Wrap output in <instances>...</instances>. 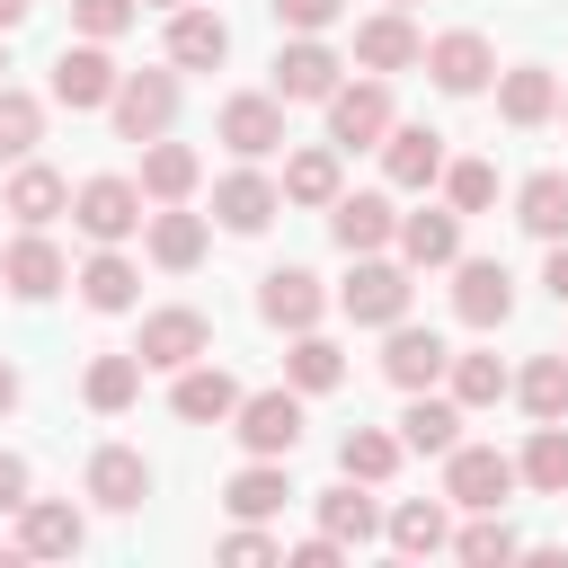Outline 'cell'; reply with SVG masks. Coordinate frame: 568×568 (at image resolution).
Masks as SVG:
<instances>
[{
	"label": "cell",
	"instance_id": "cell-24",
	"mask_svg": "<svg viewBox=\"0 0 568 568\" xmlns=\"http://www.w3.org/2000/svg\"><path fill=\"white\" fill-rule=\"evenodd\" d=\"M390 240H399V266H408V275H426V266H453V257H462V213H453V204L399 213V231H390Z\"/></svg>",
	"mask_w": 568,
	"mask_h": 568
},
{
	"label": "cell",
	"instance_id": "cell-4",
	"mask_svg": "<svg viewBox=\"0 0 568 568\" xmlns=\"http://www.w3.org/2000/svg\"><path fill=\"white\" fill-rule=\"evenodd\" d=\"M524 479H515V453H497V444H453L444 453V506H462V515H479V506H506Z\"/></svg>",
	"mask_w": 568,
	"mask_h": 568
},
{
	"label": "cell",
	"instance_id": "cell-10",
	"mask_svg": "<svg viewBox=\"0 0 568 568\" xmlns=\"http://www.w3.org/2000/svg\"><path fill=\"white\" fill-rule=\"evenodd\" d=\"M115 80H124V71H115V53H106V44H89V36L53 53V106H71V115L106 106V98H115Z\"/></svg>",
	"mask_w": 568,
	"mask_h": 568
},
{
	"label": "cell",
	"instance_id": "cell-7",
	"mask_svg": "<svg viewBox=\"0 0 568 568\" xmlns=\"http://www.w3.org/2000/svg\"><path fill=\"white\" fill-rule=\"evenodd\" d=\"M417 62H426V80H435L444 98H479V89L497 80V44H488L479 27H453V36H435Z\"/></svg>",
	"mask_w": 568,
	"mask_h": 568
},
{
	"label": "cell",
	"instance_id": "cell-9",
	"mask_svg": "<svg viewBox=\"0 0 568 568\" xmlns=\"http://www.w3.org/2000/svg\"><path fill=\"white\" fill-rule=\"evenodd\" d=\"M204 346H213V320H204V311H186V302H169V311H142V337H133L142 373H178V364H195Z\"/></svg>",
	"mask_w": 568,
	"mask_h": 568
},
{
	"label": "cell",
	"instance_id": "cell-18",
	"mask_svg": "<svg viewBox=\"0 0 568 568\" xmlns=\"http://www.w3.org/2000/svg\"><path fill=\"white\" fill-rule=\"evenodd\" d=\"M222 62H231V27H222V9L178 0V9H169V71H222Z\"/></svg>",
	"mask_w": 568,
	"mask_h": 568
},
{
	"label": "cell",
	"instance_id": "cell-26",
	"mask_svg": "<svg viewBox=\"0 0 568 568\" xmlns=\"http://www.w3.org/2000/svg\"><path fill=\"white\" fill-rule=\"evenodd\" d=\"M204 213H186V204H160V213H142V248H151V266H169V275H186L195 257H204Z\"/></svg>",
	"mask_w": 568,
	"mask_h": 568
},
{
	"label": "cell",
	"instance_id": "cell-38",
	"mask_svg": "<svg viewBox=\"0 0 568 568\" xmlns=\"http://www.w3.org/2000/svg\"><path fill=\"white\" fill-rule=\"evenodd\" d=\"M80 399H89L98 417H124V408L142 399V355H98V364L80 373Z\"/></svg>",
	"mask_w": 568,
	"mask_h": 568
},
{
	"label": "cell",
	"instance_id": "cell-36",
	"mask_svg": "<svg viewBox=\"0 0 568 568\" xmlns=\"http://www.w3.org/2000/svg\"><path fill=\"white\" fill-rule=\"evenodd\" d=\"M71 284H80V302H89V311H133V293H142V266H133L124 248H98V257H89Z\"/></svg>",
	"mask_w": 568,
	"mask_h": 568
},
{
	"label": "cell",
	"instance_id": "cell-13",
	"mask_svg": "<svg viewBox=\"0 0 568 568\" xmlns=\"http://www.w3.org/2000/svg\"><path fill=\"white\" fill-rule=\"evenodd\" d=\"M337 71H346V62H337L320 36H284V44H275V98H284V106H320V98L337 89Z\"/></svg>",
	"mask_w": 568,
	"mask_h": 568
},
{
	"label": "cell",
	"instance_id": "cell-30",
	"mask_svg": "<svg viewBox=\"0 0 568 568\" xmlns=\"http://www.w3.org/2000/svg\"><path fill=\"white\" fill-rule=\"evenodd\" d=\"M462 444V399H435V390H408V408H399V453H453Z\"/></svg>",
	"mask_w": 568,
	"mask_h": 568
},
{
	"label": "cell",
	"instance_id": "cell-57",
	"mask_svg": "<svg viewBox=\"0 0 568 568\" xmlns=\"http://www.w3.org/2000/svg\"><path fill=\"white\" fill-rule=\"evenodd\" d=\"M559 355H568V346H559Z\"/></svg>",
	"mask_w": 568,
	"mask_h": 568
},
{
	"label": "cell",
	"instance_id": "cell-39",
	"mask_svg": "<svg viewBox=\"0 0 568 568\" xmlns=\"http://www.w3.org/2000/svg\"><path fill=\"white\" fill-rule=\"evenodd\" d=\"M444 550H453V559H470V568H506V559H524V541H515V524H506L497 506H479Z\"/></svg>",
	"mask_w": 568,
	"mask_h": 568
},
{
	"label": "cell",
	"instance_id": "cell-2",
	"mask_svg": "<svg viewBox=\"0 0 568 568\" xmlns=\"http://www.w3.org/2000/svg\"><path fill=\"white\" fill-rule=\"evenodd\" d=\"M337 311L355 320V328H390V320H408V266L399 257H355L346 266V284H337Z\"/></svg>",
	"mask_w": 568,
	"mask_h": 568
},
{
	"label": "cell",
	"instance_id": "cell-35",
	"mask_svg": "<svg viewBox=\"0 0 568 568\" xmlns=\"http://www.w3.org/2000/svg\"><path fill=\"white\" fill-rule=\"evenodd\" d=\"M515 222H524L532 240H568V169H532V178L515 186Z\"/></svg>",
	"mask_w": 568,
	"mask_h": 568
},
{
	"label": "cell",
	"instance_id": "cell-25",
	"mask_svg": "<svg viewBox=\"0 0 568 568\" xmlns=\"http://www.w3.org/2000/svg\"><path fill=\"white\" fill-rule=\"evenodd\" d=\"M417 53H426V36L408 27V9H382V18L355 27V71H382V80H390V71H408Z\"/></svg>",
	"mask_w": 568,
	"mask_h": 568
},
{
	"label": "cell",
	"instance_id": "cell-47",
	"mask_svg": "<svg viewBox=\"0 0 568 568\" xmlns=\"http://www.w3.org/2000/svg\"><path fill=\"white\" fill-rule=\"evenodd\" d=\"M222 559H231V568H266V559H284V541L257 532V524H240V532H222Z\"/></svg>",
	"mask_w": 568,
	"mask_h": 568
},
{
	"label": "cell",
	"instance_id": "cell-34",
	"mask_svg": "<svg viewBox=\"0 0 568 568\" xmlns=\"http://www.w3.org/2000/svg\"><path fill=\"white\" fill-rule=\"evenodd\" d=\"M515 479L541 488V497H568V417H541L532 444L515 453Z\"/></svg>",
	"mask_w": 568,
	"mask_h": 568
},
{
	"label": "cell",
	"instance_id": "cell-37",
	"mask_svg": "<svg viewBox=\"0 0 568 568\" xmlns=\"http://www.w3.org/2000/svg\"><path fill=\"white\" fill-rule=\"evenodd\" d=\"M284 204H311V213L337 204V142H311L284 160Z\"/></svg>",
	"mask_w": 568,
	"mask_h": 568
},
{
	"label": "cell",
	"instance_id": "cell-15",
	"mask_svg": "<svg viewBox=\"0 0 568 568\" xmlns=\"http://www.w3.org/2000/svg\"><path fill=\"white\" fill-rule=\"evenodd\" d=\"M71 284V266H62V248L44 240V231H18L9 248H0V293H18V302H53Z\"/></svg>",
	"mask_w": 568,
	"mask_h": 568
},
{
	"label": "cell",
	"instance_id": "cell-14",
	"mask_svg": "<svg viewBox=\"0 0 568 568\" xmlns=\"http://www.w3.org/2000/svg\"><path fill=\"white\" fill-rule=\"evenodd\" d=\"M373 151H382V178H390L399 195H426V186L444 178V133H435V124H390Z\"/></svg>",
	"mask_w": 568,
	"mask_h": 568
},
{
	"label": "cell",
	"instance_id": "cell-46",
	"mask_svg": "<svg viewBox=\"0 0 568 568\" xmlns=\"http://www.w3.org/2000/svg\"><path fill=\"white\" fill-rule=\"evenodd\" d=\"M266 9H275V27H284V36H328L346 0H266Z\"/></svg>",
	"mask_w": 568,
	"mask_h": 568
},
{
	"label": "cell",
	"instance_id": "cell-52",
	"mask_svg": "<svg viewBox=\"0 0 568 568\" xmlns=\"http://www.w3.org/2000/svg\"><path fill=\"white\" fill-rule=\"evenodd\" d=\"M27 9H36V0H0V36H9V27H27Z\"/></svg>",
	"mask_w": 568,
	"mask_h": 568
},
{
	"label": "cell",
	"instance_id": "cell-5",
	"mask_svg": "<svg viewBox=\"0 0 568 568\" xmlns=\"http://www.w3.org/2000/svg\"><path fill=\"white\" fill-rule=\"evenodd\" d=\"M106 115H115L124 142H160L178 124V71H124L115 98H106Z\"/></svg>",
	"mask_w": 568,
	"mask_h": 568
},
{
	"label": "cell",
	"instance_id": "cell-33",
	"mask_svg": "<svg viewBox=\"0 0 568 568\" xmlns=\"http://www.w3.org/2000/svg\"><path fill=\"white\" fill-rule=\"evenodd\" d=\"M320 532L328 541H382V506H373V488L364 479H346V488H320Z\"/></svg>",
	"mask_w": 568,
	"mask_h": 568
},
{
	"label": "cell",
	"instance_id": "cell-48",
	"mask_svg": "<svg viewBox=\"0 0 568 568\" xmlns=\"http://www.w3.org/2000/svg\"><path fill=\"white\" fill-rule=\"evenodd\" d=\"M27 497H36V470H27L18 453H0V515H18Z\"/></svg>",
	"mask_w": 568,
	"mask_h": 568
},
{
	"label": "cell",
	"instance_id": "cell-20",
	"mask_svg": "<svg viewBox=\"0 0 568 568\" xmlns=\"http://www.w3.org/2000/svg\"><path fill=\"white\" fill-rule=\"evenodd\" d=\"M444 364H453V346H444L435 328L390 320V337H382V373H390V390H435V382H444Z\"/></svg>",
	"mask_w": 568,
	"mask_h": 568
},
{
	"label": "cell",
	"instance_id": "cell-23",
	"mask_svg": "<svg viewBox=\"0 0 568 568\" xmlns=\"http://www.w3.org/2000/svg\"><path fill=\"white\" fill-rule=\"evenodd\" d=\"M275 213H284V186H275V178H257V169H231V178L213 186V222H222V231H240V240H257Z\"/></svg>",
	"mask_w": 568,
	"mask_h": 568
},
{
	"label": "cell",
	"instance_id": "cell-17",
	"mask_svg": "<svg viewBox=\"0 0 568 568\" xmlns=\"http://www.w3.org/2000/svg\"><path fill=\"white\" fill-rule=\"evenodd\" d=\"M80 488H89V506L133 515V506L151 497V462H142L133 444H98V453H89V470H80Z\"/></svg>",
	"mask_w": 568,
	"mask_h": 568
},
{
	"label": "cell",
	"instance_id": "cell-55",
	"mask_svg": "<svg viewBox=\"0 0 568 568\" xmlns=\"http://www.w3.org/2000/svg\"><path fill=\"white\" fill-rule=\"evenodd\" d=\"M0 71H9V53H0Z\"/></svg>",
	"mask_w": 568,
	"mask_h": 568
},
{
	"label": "cell",
	"instance_id": "cell-42",
	"mask_svg": "<svg viewBox=\"0 0 568 568\" xmlns=\"http://www.w3.org/2000/svg\"><path fill=\"white\" fill-rule=\"evenodd\" d=\"M444 382H453V399H462V408H497L515 373H506L497 355H453V364H444Z\"/></svg>",
	"mask_w": 568,
	"mask_h": 568
},
{
	"label": "cell",
	"instance_id": "cell-28",
	"mask_svg": "<svg viewBox=\"0 0 568 568\" xmlns=\"http://www.w3.org/2000/svg\"><path fill=\"white\" fill-rule=\"evenodd\" d=\"M497 115H506L515 133L550 124V115H559V80H550L541 62H515V71H497Z\"/></svg>",
	"mask_w": 568,
	"mask_h": 568
},
{
	"label": "cell",
	"instance_id": "cell-54",
	"mask_svg": "<svg viewBox=\"0 0 568 568\" xmlns=\"http://www.w3.org/2000/svg\"><path fill=\"white\" fill-rule=\"evenodd\" d=\"M390 9H417V0H390Z\"/></svg>",
	"mask_w": 568,
	"mask_h": 568
},
{
	"label": "cell",
	"instance_id": "cell-44",
	"mask_svg": "<svg viewBox=\"0 0 568 568\" xmlns=\"http://www.w3.org/2000/svg\"><path fill=\"white\" fill-rule=\"evenodd\" d=\"M444 204L453 213H488L497 204V169L488 160H444Z\"/></svg>",
	"mask_w": 568,
	"mask_h": 568
},
{
	"label": "cell",
	"instance_id": "cell-16",
	"mask_svg": "<svg viewBox=\"0 0 568 568\" xmlns=\"http://www.w3.org/2000/svg\"><path fill=\"white\" fill-rule=\"evenodd\" d=\"M320 311H328V293H320L311 266H266V275H257V320H266V328L293 337V328H320Z\"/></svg>",
	"mask_w": 568,
	"mask_h": 568
},
{
	"label": "cell",
	"instance_id": "cell-53",
	"mask_svg": "<svg viewBox=\"0 0 568 568\" xmlns=\"http://www.w3.org/2000/svg\"><path fill=\"white\" fill-rule=\"evenodd\" d=\"M133 9H160V18H169V9H178V0H133Z\"/></svg>",
	"mask_w": 568,
	"mask_h": 568
},
{
	"label": "cell",
	"instance_id": "cell-43",
	"mask_svg": "<svg viewBox=\"0 0 568 568\" xmlns=\"http://www.w3.org/2000/svg\"><path fill=\"white\" fill-rule=\"evenodd\" d=\"M36 142H44V98H27V89L0 80V160H27Z\"/></svg>",
	"mask_w": 568,
	"mask_h": 568
},
{
	"label": "cell",
	"instance_id": "cell-3",
	"mask_svg": "<svg viewBox=\"0 0 568 568\" xmlns=\"http://www.w3.org/2000/svg\"><path fill=\"white\" fill-rule=\"evenodd\" d=\"M231 435H240V453L293 462V444H302V390H293V382H284V390H240Z\"/></svg>",
	"mask_w": 568,
	"mask_h": 568
},
{
	"label": "cell",
	"instance_id": "cell-50",
	"mask_svg": "<svg viewBox=\"0 0 568 568\" xmlns=\"http://www.w3.org/2000/svg\"><path fill=\"white\" fill-rule=\"evenodd\" d=\"M541 284H550V302H568V240H550V266H541Z\"/></svg>",
	"mask_w": 568,
	"mask_h": 568
},
{
	"label": "cell",
	"instance_id": "cell-41",
	"mask_svg": "<svg viewBox=\"0 0 568 568\" xmlns=\"http://www.w3.org/2000/svg\"><path fill=\"white\" fill-rule=\"evenodd\" d=\"M337 470H346V479H364V488H382V479L399 470V435H382V426H346Z\"/></svg>",
	"mask_w": 568,
	"mask_h": 568
},
{
	"label": "cell",
	"instance_id": "cell-49",
	"mask_svg": "<svg viewBox=\"0 0 568 568\" xmlns=\"http://www.w3.org/2000/svg\"><path fill=\"white\" fill-rule=\"evenodd\" d=\"M284 559H293V568H337V559H346V541H328V532H311V541H293Z\"/></svg>",
	"mask_w": 568,
	"mask_h": 568
},
{
	"label": "cell",
	"instance_id": "cell-45",
	"mask_svg": "<svg viewBox=\"0 0 568 568\" xmlns=\"http://www.w3.org/2000/svg\"><path fill=\"white\" fill-rule=\"evenodd\" d=\"M133 18H142L133 0H71V36H89V44H115Z\"/></svg>",
	"mask_w": 568,
	"mask_h": 568
},
{
	"label": "cell",
	"instance_id": "cell-32",
	"mask_svg": "<svg viewBox=\"0 0 568 568\" xmlns=\"http://www.w3.org/2000/svg\"><path fill=\"white\" fill-rule=\"evenodd\" d=\"M284 382H293L302 399L337 390V382H346V355H337V337H320V328H293V346H284Z\"/></svg>",
	"mask_w": 568,
	"mask_h": 568
},
{
	"label": "cell",
	"instance_id": "cell-6",
	"mask_svg": "<svg viewBox=\"0 0 568 568\" xmlns=\"http://www.w3.org/2000/svg\"><path fill=\"white\" fill-rule=\"evenodd\" d=\"M213 142H222L231 160H266V151H284V98H275V89H240V98H222Z\"/></svg>",
	"mask_w": 568,
	"mask_h": 568
},
{
	"label": "cell",
	"instance_id": "cell-29",
	"mask_svg": "<svg viewBox=\"0 0 568 568\" xmlns=\"http://www.w3.org/2000/svg\"><path fill=\"white\" fill-rule=\"evenodd\" d=\"M195 178H204V160H195L186 142H169V133H160V142H142V178H133V186H142V204H186V195H195Z\"/></svg>",
	"mask_w": 568,
	"mask_h": 568
},
{
	"label": "cell",
	"instance_id": "cell-40",
	"mask_svg": "<svg viewBox=\"0 0 568 568\" xmlns=\"http://www.w3.org/2000/svg\"><path fill=\"white\" fill-rule=\"evenodd\" d=\"M506 390L524 399V417H532V426H541V417H568V355H532Z\"/></svg>",
	"mask_w": 568,
	"mask_h": 568
},
{
	"label": "cell",
	"instance_id": "cell-56",
	"mask_svg": "<svg viewBox=\"0 0 568 568\" xmlns=\"http://www.w3.org/2000/svg\"><path fill=\"white\" fill-rule=\"evenodd\" d=\"M559 115H568V98H559Z\"/></svg>",
	"mask_w": 568,
	"mask_h": 568
},
{
	"label": "cell",
	"instance_id": "cell-11",
	"mask_svg": "<svg viewBox=\"0 0 568 568\" xmlns=\"http://www.w3.org/2000/svg\"><path fill=\"white\" fill-rule=\"evenodd\" d=\"M390 231H399V204L382 195V186H337V204H328V240L346 248V257H373V248H390Z\"/></svg>",
	"mask_w": 568,
	"mask_h": 568
},
{
	"label": "cell",
	"instance_id": "cell-22",
	"mask_svg": "<svg viewBox=\"0 0 568 568\" xmlns=\"http://www.w3.org/2000/svg\"><path fill=\"white\" fill-rule=\"evenodd\" d=\"M80 541H89V515L71 497H27L18 506V550L27 559H71Z\"/></svg>",
	"mask_w": 568,
	"mask_h": 568
},
{
	"label": "cell",
	"instance_id": "cell-8",
	"mask_svg": "<svg viewBox=\"0 0 568 568\" xmlns=\"http://www.w3.org/2000/svg\"><path fill=\"white\" fill-rule=\"evenodd\" d=\"M71 222H80L98 248H124V240L142 231V186H133V178H89V186H71Z\"/></svg>",
	"mask_w": 568,
	"mask_h": 568
},
{
	"label": "cell",
	"instance_id": "cell-12",
	"mask_svg": "<svg viewBox=\"0 0 568 568\" xmlns=\"http://www.w3.org/2000/svg\"><path fill=\"white\" fill-rule=\"evenodd\" d=\"M453 311H462V328H506L515 320V275L497 257H453Z\"/></svg>",
	"mask_w": 568,
	"mask_h": 568
},
{
	"label": "cell",
	"instance_id": "cell-31",
	"mask_svg": "<svg viewBox=\"0 0 568 568\" xmlns=\"http://www.w3.org/2000/svg\"><path fill=\"white\" fill-rule=\"evenodd\" d=\"M382 541H390L399 559H435V550L453 541V515H444V497H408V506H390V515H382Z\"/></svg>",
	"mask_w": 568,
	"mask_h": 568
},
{
	"label": "cell",
	"instance_id": "cell-1",
	"mask_svg": "<svg viewBox=\"0 0 568 568\" xmlns=\"http://www.w3.org/2000/svg\"><path fill=\"white\" fill-rule=\"evenodd\" d=\"M320 106H328V142H337V151H373V142L399 124V115H390V80H382V71H364V80H337Z\"/></svg>",
	"mask_w": 568,
	"mask_h": 568
},
{
	"label": "cell",
	"instance_id": "cell-19",
	"mask_svg": "<svg viewBox=\"0 0 568 568\" xmlns=\"http://www.w3.org/2000/svg\"><path fill=\"white\" fill-rule=\"evenodd\" d=\"M0 213H9L18 231H44L53 213H71V178H62V169H44V160H18V169H9V186H0Z\"/></svg>",
	"mask_w": 568,
	"mask_h": 568
},
{
	"label": "cell",
	"instance_id": "cell-27",
	"mask_svg": "<svg viewBox=\"0 0 568 568\" xmlns=\"http://www.w3.org/2000/svg\"><path fill=\"white\" fill-rule=\"evenodd\" d=\"M284 497H293V479H284V462H266V453H248V462L222 479V506H231L240 524H266V515H284Z\"/></svg>",
	"mask_w": 568,
	"mask_h": 568
},
{
	"label": "cell",
	"instance_id": "cell-21",
	"mask_svg": "<svg viewBox=\"0 0 568 568\" xmlns=\"http://www.w3.org/2000/svg\"><path fill=\"white\" fill-rule=\"evenodd\" d=\"M169 408H178L186 426H231V408H240V382H231L213 355H195V364H178V382H169Z\"/></svg>",
	"mask_w": 568,
	"mask_h": 568
},
{
	"label": "cell",
	"instance_id": "cell-51",
	"mask_svg": "<svg viewBox=\"0 0 568 568\" xmlns=\"http://www.w3.org/2000/svg\"><path fill=\"white\" fill-rule=\"evenodd\" d=\"M9 408H18V364L0 355V417H9Z\"/></svg>",
	"mask_w": 568,
	"mask_h": 568
}]
</instances>
